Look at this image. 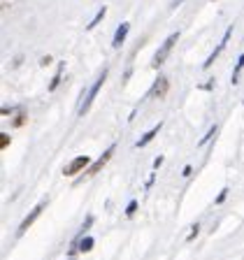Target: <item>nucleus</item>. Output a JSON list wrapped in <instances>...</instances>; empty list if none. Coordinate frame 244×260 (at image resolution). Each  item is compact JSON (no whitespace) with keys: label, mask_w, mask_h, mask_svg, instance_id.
Here are the masks:
<instances>
[{"label":"nucleus","mask_w":244,"mask_h":260,"mask_svg":"<svg viewBox=\"0 0 244 260\" xmlns=\"http://www.w3.org/2000/svg\"><path fill=\"white\" fill-rule=\"evenodd\" d=\"M105 79H107V68H105L103 72H100V77H98L96 81H93V86L88 88V93H86V98L81 100V105H79V116H84V114L91 109V105H93V100H96V95L100 93V88H103V84H105Z\"/></svg>","instance_id":"obj_1"},{"label":"nucleus","mask_w":244,"mask_h":260,"mask_svg":"<svg viewBox=\"0 0 244 260\" xmlns=\"http://www.w3.org/2000/svg\"><path fill=\"white\" fill-rule=\"evenodd\" d=\"M179 40V32H172V35H168L165 38V42L161 44V49L156 51V56H154V68H158V65H163L165 63V58L170 56V51H172V47H174V42Z\"/></svg>","instance_id":"obj_2"},{"label":"nucleus","mask_w":244,"mask_h":260,"mask_svg":"<svg viewBox=\"0 0 244 260\" xmlns=\"http://www.w3.org/2000/svg\"><path fill=\"white\" fill-rule=\"evenodd\" d=\"M88 165H91V158H88V156H77L75 160H70L63 168V174H65V177H77V174L84 172Z\"/></svg>","instance_id":"obj_3"},{"label":"nucleus","mask_w":244,"mask_h":260,"mask_svg":"<svg viewBox=\"0 0 244 260\" xmlns=\"http://www.w3.org/2000/svg\"><path fill=\"white\" fill-rule=\"evenodd\" d=\"M114 149H116V144H112V146H109V149H107V151L103 153V156L98 158L96 162H91V165H88V168L84 170V177H93V174H98V172H100V170H103L105 165H107V162H109V158L114 156Z\"/></svg>","instance_id":"obj_4"},{"label":"nucleus","mask_w":244,"mask_h":260,"mask_svg":"<svg viewBox=\"0 0 244 260\" xmlns=\"http://www.w3.org/2000/svg\"><path fill=\"white\" fill-rule=\"evenodd\" d=\"M44 205H47V198H44V200H40L38 205H35V209H33L30 214H28V216H26V218H23V221H21V225H19V230H16V235H19V237H21V235L26 233L28 228H30L33 223H35V218H38L40 214H42V211H44Z\"/></svg>","instance_id":"obj_5"},{"label":"nucleus","mask_w":244,"mask_h":260,"mask_svg":"<svg viewBox=\"0 0 244 260\" xmlns=\"http://www.w3.org/2000/svg\"><path fill=\"white\" fill-rule=\"evenodd\" d=\"M230 35H233V26H228V28H226V32H223V38H221V42H219V47L214 49V51L209 54V58H207L205 63H202V68H205V70H207V68H211V63H214V60L219 58V54H221L223 49H226V44H228V40H230Z\"/></svg>","instance_id":"obj_6"},{"label":"nucleus","mask_w":244,"mask_h":260,"mask_svg":"<svg viewBox=\"0 0 244 260\" xmlns=\"http://www.w3.org/2000/svg\"><path fill=\"white\" fill-rule=\"evenodd\" d=\"M168 88H170V81L165 79V77H156V81H154V86L149 88V95L146 98H165Z\"/></svg>","instance_id":"obj_7"},{"label":"nucleus","mask_w":244,"mask_h":260,"mask_svg":"<svg viewBox=\"0 0 244 260\" xmlns=\"http://www.w3.org/2000/svg\"><path fill=\"white\" fill-rule=\"evenodd\" d=\"M128 30H130V23L124 21L119 28H116V32H114V40H112V47L114 49H119L121 44L126 42V38H128Z\"/></svg>","instance_id":"obj_8"},{"label":"nucleus","mask_w":244,"mask_h":260,"mask_svg":"<svg viewBox=\"0 0 244 260\" xmlns=\"http://www.w3.org/2000/svg\"><path fill=\"white\" fill-rule=\"evenodd\" d=\"M161 128H163V121H161V123H156V125H154V128L149 130V133H144V135H142L140 140H137V144H135L137 149H142V146H146V144H149V142H151L154 137H156L158 133H161Z\"/></svg>","instance_id":"obj_9"},{"label":"nucleus","mask_w":244,"mask_h":260,"mask_svg":"<svg viewBox=\"0 0 244 260\" xmlns=\"http://www.w3.org/2000/svg\"><path fill=\"white\" fill-rule=\"evenodd\" d=\"M63 68H65V63H58V70H56L54 79H51V84H49V91H56V88H58L60 79H63Z\"/></svg>","instance_id":"obj_10"},{"label":"nucleus","mask_w":244,"mask_h":260,"mask_svg":"<svg viewBox=\"0 0 244 260\" xmlns=\"http://www.w3.org/2000/svg\"><path fill=\"white\" fill-rule=\"evenodd\" d=\"M93 242H96V239L88 237V235H86V237H79V251H81V253H88V251L93 249Z\"/></svg>","instance_id":"obj_11"},{"label":"nucleus","mask_w":244,"mask_h":260,"mask_svg":"<svg viewBox=\"0 0 244 260\" xmlns=\"http://www.w3.org/2000/svg\"><path fill=\"white\" fill-rule=\"evenodd\" d=\"M105 12H107V7H100V10H98V14L91 19V23H88V26H86V30H93V28H96L98 23L103 21V19H105Z\"/></svg>","instance_id":"obj_12"},{"label":"nucleus","mask_w":244,"mask_h":260,"mask_svg":"<svg viewBox=\"0 0 244 260\" xmlns=\"http://www.w3.org/2000/svg\"><path fill=\"white\" fill-rule=\"evenodd\" d=\"M242 70H244V54L237 58V65H235V70H233V79H230L233 84H237V81H239V72H242Z\"/></svg>","instance_id":"obj_13"},{"label":"nucleus","mask_w":244,"mask_h":260,"mask_svg":"<svg viewBox=\"0 0 244 260\" xmlns=\"http://www.w3.org/2000/svg\"><path fill=\"white\" fill-rule=\"evenodd\" d=\"M217 133H219V128H217V125H211V128H209V130H207V133H205V137H202V140H200V142H198V146H205V144H207V142H209V140H211V137L217 135Z\"/></svg>","instance_id":"obj_14"},{"label":"nucleus","mask_w":244,"mask_h":260,"mask_svg":"<svg viewBox=\"0 0 244 260\" xmlns=\"http://www.w3.org/2000/svg\"><path fill=\"white\" fill-rule=\"evenodd\" d=\"M137 205H140V202H137V200H130L128 202V207H126V216H133V214H135V211H137Z\"/></svg>","instance_id":"obj_15"},{"label":"nucleus","mask_w":244,"mask_h":260,"mask_svg":"<svg viewBox=\"0 0 244 260\" xmlns=\"http://www.w3.org/2000/svg\"><path fill=\"white\" fill-rule=\"evenodd\" d=\"M198 233H200V225H198V223H193V228H191V235L186 237V242H193L195 235H198Z\"/></svg>","instance_id":"obj_16"},{"label":"nucleus","mask_w":244,"mask_h":260,"mask_svg":"<svg viewBox=\"0 0 244 260\" xmlns=\"http://www.w3.org/2000/svg\"><path fill=\"white\" fill-rule=\"evenodd\" d=\"M226 198H228V188H223L221 193H219V198H217V202H214V205H221V202L226 200Z\"/></svg>","instance_id":"obj_17"},{"label":"nucleus","mask_w":244,"mask_h":260,"mask_svg":"<svg viewBox=\"0 0 244 260\" xmlns=\"http://www.w3.org/2000/svg\"><path fill=\"white\" fill-rule=\"evenodd\" d=\"M161 165H163V156H156L154 158V170H158Z\"/></svg>","instance_id":"obj_18"},{"label":"nucleus","mask_w":244,"mask_h":260,"mask_svg":"<svg viewBox=\"0 0 244 260\" xmlns=\"http://www.w3.org/2000/svg\"><path fill=\"white\" fill-rule=\"evenodd\" d=\"M7 144H10V135H7V133H3V149H7Z\"/></svg>","instance_id":"obj_19"},{"label":"nucleus","mask_w":244,"mask_h":260,"mask_svg":"<svg viewBox=\"0 0 244 260\" xmlns=\"http://www.w3.org/2000/svg\"><path fill=\"white\" fill-rule=\"evenodd\" d=\"M23 121H26V114H19V119H16V121H14V125H21V123H23Z\"/></svg>","instance_id":"obj_20"},{"label":"nucleus","mask_w":244,"mask_h":260,"mask_svg":"<svg viewBox=\"0 0 244 260\" xmlns=\"http://www.w3.org/2000/svg\"><path fill=\"white\" fill-rule=\"evenodd\" d=\"M191 172H193V168H191V165H186V168H184V172H181V174H184V177H189Z\"/></svg>","instance_id":"obj_21"},{"label":"nucleus","mask_w":244,"mask_h":260,"mask_svg":"<svg viewBox=\"0 0 244 260\" xmlns=\"http://www.w3.org/2000/svg\"><path fill=\"white\" fill-rule=\"evenodd\" d=\"M181 3H184V0H174V5H172V7H177V5H181Z\"/></svg>","instance_id":"obj_22"},{"label":"nucleus","mask_w":244,"mask_h":260,"mask_svg":"<svg viewBox=\"0 0 244 260\" xmlns=\"http://www.w3.org/2000/svg\"><path fill=\"white\" fill-rule=\"evenodd\" d=\"M68 260H72V258H68Z\"/></svg>","instance_id":"obj_23"}]
</instances>
